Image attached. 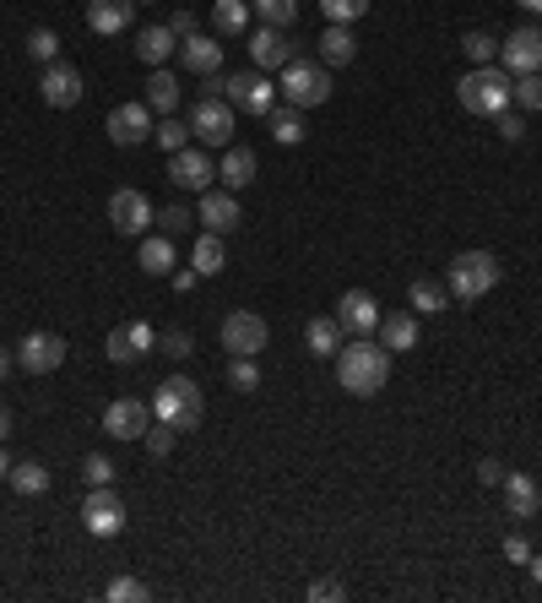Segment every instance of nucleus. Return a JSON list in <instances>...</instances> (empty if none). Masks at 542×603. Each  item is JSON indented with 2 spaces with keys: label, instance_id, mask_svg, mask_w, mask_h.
Returning <instances> with one entry per match:
<instances>
[{
  "label": "nucleus",
  "instance_id": "f257e3e1",
  "mask_svg": "<svg viewBox=\"0 0 542 603\" xmlns=\"http://www.w3.org/2000/svg\"><path fill=\"white\" fill-rule=\"evenodd\" d=\"M386 381H391V348H386V343L347 337V343L337 348V386H342V392H353V397H375Z\"/></svg>",
  "mask_w": 542,
  "mask_h": 603
},
{
  "label": "nucleus",
  "instance_id": "f03ea898",
  "mask_svg": "<svg viewBox=\"0 0 542 603\" xmlns=\"http://www.w3.org/2000/svg\"><path fill=\"white\" fill-rule=\"evenodd\" d=\"M510 71L505 66H472L461 82H456V98H461V109L467 115H483V120H494V115H505L510 109Z\"/></svg>",
  "mask_w": 542,
  "mask_h": 603
},
{
  "label": "nucleus",
  "instance_id": "7ed1b4c3",
  "mask_svg": "<svg viewBox=\"0 0 542 603\" xmlns=\"http://www.w3.org/2000/svg\"><path fill=\"white\" fill-rule=\"evenodd\" d=\"M276 93H282L293 109H320V104L331 98V66L293 55V60L282 66V82H276Z\"/></svg>",
  "mask_w": 542,
  "mask_h": 603
},
{
  "label": "nucleus",
  "instance_id": "20e7f679",
  "mask_svg": "<svg viewBox=\"0 0 542 603\" xmlns=\"http://www.w3.org/2000/svg\"><path fill=\"white\" fill-rule=\"evenodd\" d=\"M207 93H223V98H228L239 115H261V120L276 109V88H271V77H261V71H228V77H207Z\"/></svg>",
  "mask_w": 542,
  "mask_h": 603
},
{
  "label": "nucleus",
  "instance_id": "39448f33",
  "mask_svg": "<svg viewBox=\"0 0 542 603\" xmlns=\"http://www.w3.org/2000/svg\"><path fill=\"white\" fill-rule=\"evenodd\" d=\"M201 414H207L201 386L185 381V375H168V381L157 386V397H152V419H163V425H174V430H196Z\"/></svg>",
  "mask_w": 542,
  "mask_h": 603
},
{
  "label": "nucleus",
  "instance_id": "423d86ee",
  "mask_svg": "<svg viewBox=\"0 0 542 603\" xmlns=\"http://www.w3.org/2000/svg\"><path fill=\"white\" fill-rule=\"evenodd\" d=\"M494 283H499V256H488V251H461L445 278L450 300H483Z\"/></svg>",
  "mask_w": 542,
  "mask_h": 603
},
{
  "label": "nucleus",
  "instance_id": "0eeeda50",
  "mask_svg": "<svg viewBox=\"0 0 542 603\" xmlns=\"http://www.w3.org/2000/svg\"><path fill=\"white\" fill-rule=\"evenodd\" d=\"M234 104L223 98V93H207L196 109H190V131L207 142V148H234Z\"/></svg>",
  "mask_w": 542,
  "mask_h": 603
},
{
  "label": "nucleus",
  "instance_id": "6e6552de",
  "mask_svg": "<svg viewBox=\"0 0 542 603\" xmlns=\"http://www.w3.org/2000/svg\"><path fill=\"white\" fill-rule=\"evenodd\" d=\"M82 527H87L93 538H115V533L126 527V500H120L109 484H93L87 500H82Z\"/></svg>",
  "mask_w": 542,
  "mask_h": 603
},
{
  "label": "nucleus",
  "instance_id": "1a4fd4ad",
  "mask_svg": "<svg viewBox=\"0 0 542 603\" xmlns=\"http://www.w3.org/2000/svg\"><path fill=\"white\" fill-rule=\"evenodd\" d=\"M109 223L120 229V234H131V240H141L152 223H157V212H152V201H146V190H136V185H126V190H115L109 196Z\"/></svg>",
  "mask_w": 542,
  "mask_h": 603
},
{
  "label": "nucleus",
  "instance_id": "9d476101",
  "mask_svg": "<svg viewBox=\"0 0 542 603\" xmlns=\"http://www.w3.org/2000/svg\"><path fill=\"white\" fill-rule=\"evenodd\" d=\"M16 364H22L27 375L60 370V364H66V337H55V332H27V337L16 343Z\"/></svg>",
  "mask_w": 542,
  "mask_h": 603
},
{
  "label": "nucleus",
  "instance_id": "9b49d317",
  "mask_svg": "<svg viewBox=\"0 0 542 603\" xmlns=\"http://www.w3.org/2000/svg\"><path fill=\"white\" fill-rule=\"evenodd\" d=\"M109 142L115 148H141L157 126H152V109H146V98H136V104H120V109H109Z\"/></svg>",
  "mask_w": 542,
  "mask_h": 603
},
{
  "label": "nucleus",
  "instance_id": "f8f14e48",
  "mask_svg": "<svg viewBox=\"0 0 542 603\" xmlns=\"http://www.w3.org/2000/svg\"><path fill=\"white\" fill-rule=\"evenodd\" d=\"M146 425H152V403H141V397H115L104 408V436H115V441H141Z\"/></svg>",
  "mask_w": 542,
  "mask_h": 603
},
{
  "label": "nucleus",
  "instance_id": "ddd939ff",
  "mask_svg": "<svg viewBox=\"0 0 542 603\" xmlns=\"http://www.w3.org/2000/svg\"><path fill=\"white\" fill-rule=\"evenodd\" d=\"M267 321H261V315H256V310H234V315H223V348H228V353H250V359H256V353H261V348H267Z\"/></svg>",
  "mask_w": 542,
  "mask_h": 603
},
{
  "label": "nucleus",
  "instance_id": "4468645a",
  "mask_svg": "<svg viewBox=\"0 0 542 603\" xmlns=\"http://www.w3.org/2000/svg\"><path fill=\"white\" fill-rule=\"evenodd\" d=\"M38 98H44L49 109H76V104H82V71H76V66H66V60L44 66Z\"/></svg>",
  "mask_w": 542,
  "mask_h": 603
},
{
  "label": "nucleus",
  "instance_id": "2eb2a0df",
  "mask_svg": "<svg viewBox=\"0 0 542 603\" xmlns=\"http://www.w3.org/2000/svg\"><path fill=\"white\" fill-rule=\"evenodd\" d=\"M337 321H342L347 337H369V332L380 326V300H375L369 289H347V294L337 300Z\"/></svg>",
  "mask_w": 542,
  "mask_h": 603
},
{
  "label": "nucleus",
  "instance_id": "dca6fc26",
  "mask_svg": "<svg viewBox=\"0 0 542 603\" xmlns=\"http://www.w3.org/2000/svg\"><path fill=\"white\" fill-rule=\"evenodd\" d=\"M499 60L510 77H527V71H542V27H516L505 44H499Z\"/></svg>",
  "mask_w": 542,
  "mask_h": 603
},
{
  "label": "nucleus",
  "instance_id": "f3484780",
  "mask_svg": "<svg viewBox=\"0 0 542 603\" xmlns=\"http://www.w3.org/2000/svg\"><path fill=\"white\" fill-rule=\"evenodd\" d=\"M212 158L201 148H179V152H168V179L179 185V190H212Z\"/></svg>",
  "mask_w": 542,
  "mask_h": 603
},
{
  "label": "nucleus",
  "instance_id": "a211bd4d",
  "mask_svg": "<svg viewBox=\"0 0 542 603\" xmlns=\"http://www.w3.org/2000/svg\"><path fill=\"white\" fill-rule=\"evenodd\" d=\"M196 218L207 223V234H234L245 212H239L234 190H201V207H196Z\"/></svg>",
  "mask_w": 542,
  "mask_h": 603
},
{
  "label": "nucleus",
  "instance_id": "6ab92c4d",
  "mask_svg": "<svg viewBox=\"0 0 542 603\" xmlns=\"http://www.w3.org/2000/svg\"><path fill=\"white\" fill-rule=\"evenodd\" d=\"M505 511L516 517V522H532L542 511V489H538V478L532 473H505Z\"/></svg>",
  "mask_w": 542,
  "mask_h": 603
},
{
  "label": "nucleus",
  "instance_id": "aec40b11",
  "mask_svg": "<svg viewBox=\"0 0 542 603\" xmlns=\"http://www.w3.org/2000/svg\"><path fill=\"white\" fill-rule=\"evenodd\" d=\"M179 60H185V71H196V77H217V66H223V38L190 33V38L179 44Z\"/></svg>",
  "mask_w": 542,
  "mask_h": 603
},
{
  "label": "nucleus",
  "instance_id": "412c9836",
  "mask_svg": "<svg viewBox=\"0 0 542 603\" xmlns=\"http://www.w3.org/2000/svg\"><path fill=\"white\" fill-rule=\"evenodd\" d=\"M315 55H320V66H331V71H337V66H353V60H358V38L347 33V22H331V27L315 38Z\"/></svg>",
  "mask_w": 542,
  "mask_h": 603
},
{
  "label": "nucleus",
  "instance_id": "4be33fe9",
  "mask_svg": "<svg viewBox=\"0 0 542 603\" xmlns=\"http://www.w3.org/2000/svg\"><path fill=\"white\" fill-rule=\"evenodd\" d=\"M250 55H256V66H261V71H282L298 49L282 38V27H256V33H250Z\"/></svg>",
  "mask_w": 542,
  "mask_h": 603
},
{
  "label": "nucleus",
  "instance_id": "5701e85b",
  "mask_svg": "<svg viewBox=\"0 0 542 603\" xmlns=\"http://www.w3.org/2000/svg\"><path fill=\"white\" fill-rule=\"evenodd\" d=\"M136 16V0H87V27L98 33V38H109V33H126Z\"/></svg>",
  "mask_w": 542,
  "mask_h": 603
},
{
  "label": "nucleus",
  "instance_id": "b1692460",
  "mask_svg": "<svg viewBox=\"0 0 542 603\" xmlns=\"http://www.w3.org/2000/svg\"><path fill=\"white\" fill-rule=\"evenodd\" d=\"M136 55H141L146 66H168V60L179 55V38H174V27H168V22H157V27H141V38H136Z\"/></svg>",
  "mask_w": 542,
  "mask_h": 603
},
{
  "label": "nucleus",
  "instance_id": "393cba45",
  "mask_svg": "<svg viewBox=\"0 0 542 603\" xmlns=\"http://www.w3.org/2000/svg\"><path fill=\"white\" fill-rule=\"evenodd\" d=\"M375 332H380V343H386L391 353L417 348V315H406V310H391V315L380 310V326H375Z\"/></svg>",
  "mask_w": 542,
  "mask_h": 603
},
{
  "label": "nucleus",
  "instance_id": "a878e982",
  "mask_svg": "<svg viewBox=\"0 0 542 603\" xmlns=\"http://www.w3.org/2000/svg\"><path fill=\"white\" fill-rule=\"evenodd\" d=\"M146 109L152 115H174L179 109V77L168 66H152V77H146Z\"/></svg>",
  "mask_w": 542,
  "mask_h": 603
},
{
  "label": "nucleus",
  "instance_id": "bb28decb",
  "mask_svg": "<svg viewBox=\"0 0 542 603\" xmlns=\"http://www.w3.org/2000/svg\"><path fill=\"white\" fill-rule=\"evenodd\" d=\"M217 174H223V190H245V185H256V152L250 148H223Z\"/></svg>",
  "mask_w": 542,
  "mask_h": 603
},
{
  "label": "nucleus",
  "instance_id": "cd10ccee",
  "mask_svg": "<svg viewBox=\"0 0 542 603\" xmlns=\"http://www.w3.org/2000/svg\"><path fill=\"white\" fill-rule=\"evenodd\" d=\"M342 337H347V332H342V321H337V315H315V321L304 326V343H309V353H315V359L337 353V348H342Z\"/></svg>",
  "mask_w": 542,
  "mask_h": 603
},
{
  "label": "nucleus",
  "instance_id": "c85d7f7f",
  "mask_svg": "<svg viewBox=\"0 0 542 603\" xmlns=\"http://www.w3.org/2000/svg\"><path fill=\"white\" fill-rule=\"evenodd\" d=\"M190 267H196L201 278H217V272L228 267V251H223V234H201V240H196V251H190Z\"/></svg>",
  "mask_w": 542,
  "mask_h": 603
},
{
  "label": "nucleus",
  "instance_id": "c756f323",
  "mask_svg": "<svg viewBox=\"0 0 542 603\" xmlns=\"http://www.w3.org/2000/svg\"><path fill=\"white\" fill-rule=\"evenodd\" d=\"M141 272H146V278H168V272H174V240H168V234L141 240Z\"/></svg>",
  "mask_w": 542,
  "mask_h": 603
},
{
  "label": "nucleus",
  "instance_id": "7c9ffc66",
  "mask_svg": "<svg viewBox=\"0 0 542 603\" xmlns=\"http://www.w3.org/2000/svg\"><path fill=\"white\" fill-rule=\"evenodd\" d=\"M271 142H282V148H298L304 142V109H293V104H282V109H271Z\"/></svg>",
  "mask_w": 542,
  "mask_h": 603
},
{
  "label": "nucleus",
  "instance_id": "2f4dec72",
  "mask_svg": "<svg viewBox=\"0 0 542 603\" xmlns=\"http://www.w3.org/2000/svg\"><path fill=\"white\" fill-rule=\"evenodd\" d=\"M445 300H450V289H445V283H434V278H417V283L406 289V304H412L417 315H439Z\"/></svg>",
  "mask_w": 542,
  "mask_h": 603
},
{
  "label": "nucleus",
  "instance_id": "473e14b6",
  "mask_svg": "<svg viewBox=\"0 0 542 603\" xmlns=\"http://www.w3.org/2000/svg\"><path fill=\"white\" fill-rule=\"evenodd\" d=\"M5 478H11V489L27 495V500H33V495H49V473H44V462H16Z\"/></svg>",
  "mask_w": 542,
  "mask_h": 603
},
{
  "label": "nucleus",
  "instance_id": "72a5a7b5",
  "mask_svg": "<svg viewBox=\"0 0 542 603\" xmlns=\"http://www.w3.org/2000/svg\"><path fill=\"white\" fill-rule=\"evenodd\" d=\"M245 22H250V5H245V0H217V5H212V27H217L223 38L245 33Z\"/></svg>",
  "mask_w": 542,
  "mask_h": 603
},
{
  "label": "nucleus",
  "instance_id": "f704fd0d",
  "mask_svg": "<svg viewBox=\"0 0 542 603\" xmlns=\"http://www.w3.org/2000/svg\"><path fill=\"white\" fill-rule=\"evenodd\" d=\"M27 55H33L38 66H55V60H60V33H55V27H33V33H27Z\"/></svg>",
  "mask_w": 542,
  "mask_h": 603
},
{
  "label": "nucleus",
  "instance_id": "c9c22d12",
  "mask_svg": "<svg viewBox=\"0 0 542 603\" xmlns=\"http://www.w3.org/2000/svg\"><path fill=\"white\" fill-rule=\"evenodd\" d=\"M510 104L516 109H542V71H527L510 82Z\"/></svg>",
  "mask_w": 542,
  "mask_h": 603
},
{
  "label": "nucleus",
  "instance_id": "e433bc0d",
  "mask_svg": "<svg viewBox=\"0 0 542 603\" xmlns=\"http://www.w3.org/2000/svg\"><path fill=\"white\" fill-rule=\"evenodd\" d=\"M228 386H234V392H256V386H261V370H256L250 353H234V359H228Z\"/></svg>",
  "mask_w": 542,
  "mask_h": 603
},
{
  "label": "nucleus",
  "instance_id": "4c0bfd02",
  "mask_svg": "<svg viewBox=\"0 0 542 603\" xmlns=\"http://www.w3.org/2000/svg\"><path fill=\"white\" fill-rule=\"evenodd\" d=\"M256 16H261V27H293L298 0H256Z\"/></svg>",
  "mask_w": 542,
  "mask_h": 603
},
{
  "label": "nucleus",
  "instance_id": "58836bf2",
  "mask_svg": "<svg viewBox=\"0 0 542 603\" xmlns=\"http://www.w3.org/2000/svg\"><path fill=\"white\" fill-rule=\"evenodd\" d=\"M461 49H467L472 66H494V60H499V38H488V33H467Z\"/></svg>",
  "mask_w": 542,
  "mask_h": 603
},
{
  "label": "nucleus",
  "instance_id": "ea45409f",
  "mask_svg": "<svg viewBox=\"0 0 542 603\" xmlns=\"http://www.w3.org/2000/svg\"><path fill=\"white\" fill-rule=\"evenodd\" d=\"M104 599L109 603H136V599H146V582H141V577H115V582L104 588Z\"/></svg>",
  "mask_w": 542,
  "mask_h": 603
},
{
  "label": "nucleus",
  "instance_id": "a19ab883",
  "mask_svg": "<svg viewBox=\"0 0 542 603\" xmlns=\"http://www.w3.org/2000/svg\"><path fill=\"white\" fill-rule=\"evenodd\" d=\"M104 348H109V359H115V364H136V359H141V353H136V343L126 337V326H115V332L104 337Z\"/></svg>",
  "mask_w": 542,
  "mask_h": 603
},
{
  "label": "nucleus",
  "instance_id": "79ce46f5",
  "mask_svg": "<svg viewBox=\"0 0 542 603\" xmlns=\"http://www.w3.org/2000/svg\"><path fill=\"white\" fill-rule=\"evenodd\" d=\"M157 229H163L168 240H179V234L190 229V212H185V201H174V207H163V212H157Z\"/></svg>",
  "mask_w": 542,
  "mask_h": 603
},
{
  "label": "nucleus",
  "instance_id": "37998d69",
  "mask_svg": "<svg viewBox=\"0 0 542 603\" xmlns=\"http://www.w3.org/2000/svg\"><path fill=\"white\" fill-rule=\"evenodd\" d=\"M320 11H326L331 22H358V16L369 11V0H320Z\"/></svg>",
  "mask_w": 542,
  "mask_h": 603
},
{
  "label": "nucleus",
  "instance_id": "c03bdc74",
  "mask_svg": "<svg viewBox=\"0 0 542 603\" xmlns=\"http://www.w3.org/2000/svg\"><path fill=\"white\" fill-rule=\"evenodd\" d=\"M174 436H179V430H174V425H163V419H157V425H146V452L168 456V452H174Z\"/></svg>",
  "mask_w": 542,
  "mask_h": 603
},
{
  "label": "nucleus",
  "instance_id": "a18cd8bd",
  "mask_svg": "<svg viewBox=\"0 0 542 603\" xmlns=\"http://www.w3.org/2000/svg\"><path fill=\"white\" fill-rule=\"evenodd\" d=\"M157 348H163L168 359H190V353H196V337H190V332H163Z\"/></svg>",
  "mask_w": 542,
  "mask_h": 603
},
{
  "label": "nucleus",
  "instance_id": "49530a36",
  "mask_svg": "<svg viewBox=\"0 0 542 603\" xmlns=\"http://www.w3.org/2000/svg\"><path fill=\"white\" fill-rule=\"evenodd\" d=\"M82 478H87V489H93V484H109V478H115V462L93 452L87 462H82Z\"/></svg>",
  "mask_w": 542,
  "mask_h": 603
},
{
  "label": "nucleus",
  "instance_id": "de8ad7c7",
  "mask_svg": "<svg viewBox=\"0 0 542 603\" xmlns=\"http://www.w3.org/2000/svg\"><path fill=\"white\" fill-rule=\"evenodd\" d=\"M152 137H157V142H163V148H168V152H179V148H185V137H190V131H185L179 120H163V126H157Z\"/></svg>",
  "mask_w": 542,
  "mask_h": 603
},
{
  "label": "nucleus",
  "instance_id": "09e8293b",
  "mask_svg": "<svg viewBox=\"0 0 542 603\" xmlns=\"http://www.w3.org/2000/svg\"><path fill=\"white\" fill-rule=\"evenodd\" d=\"M478 484H483V489H499V484H505V467H499L494 456H483V462H478Z\"/></svg>",
  "mask_w": 542,
  "mask_h": 603
},
{
  "label": "nucleus",
  "instance_id": "8fccbe9b",
  "mask_svg": "<svg viewBox=\"0 0 542 603\" xmlns=\"http://www.w3.org/2000/svg\"><path fill=\"white\" fill-rule=\"evenodd\" d=\"M505 560H510V566H527V560H532V544H527L521 533H510V538H505Z\"/></svg>",
  "mask_w": 542,
  "mask_h": 603
},
{
  "label": "nucleus",
  "instance_id": "3c124183",
  "mask_svg": "<svg viewBox=\"0 0 542 603\" xmlns=\"http://www.w3.org/2000/svg\"><path fill=\"white\" fill-rule=\"evenodd\" d=\"M342 593H347V588H342V582H331V577H320V582H309V599H320V603H337V599H342Z\"/></svg>",
  "mask_w": 542,
  "mask_h": 603
},
{
  "label": "nucleus",
  "instance_id": "603ef678",
  "mask_svg": "<svg viewBox=\"0 0 542 603\" xmlns=\"http://www.w3.org/2000/svg\"><path fill=\"white\" fill-rule=\"evenodd\" d=\"M494 120H499V137H505V142H521V137H527L521 115H510V109H505V115H494Z\"/></svg>",
  "mask_w": 542,
  "mask_h": 603
},
{
  "label": "nucleus",
  "instance_id": "864d4df0",
  "mask_svg": "<svg viewBox=\"0 0 542 603\" xmlns=\"http://www.w3.org/2000/svg\"><path fill=\"white\" fill-rule=\"evenodd\" d=\"M168 278H174V289H179V294H196V283H201V272H196V267H174Z\"/></svg>",
  "mask_w": 542,
  "mask_h": 603
},
{
  "label": "nucleus",
  "instance_id": "5fc2aeb1",
  "mask_svg": "<svg viewBox=\"0 0 542 603\" xmlns=\"http://www.w3.org/2000/svg\"><path fill=\"white\" fill-rule=\"evenodd\" d=\"M168 27H174V38H190V33H196V11H174Z\"/></svg>",
  "mask_w": 542,
  "mask_h": 603
},
{
  "label": "nucleus",
  "instance_id": "6e6d98bb",
  "mask_svg": "<svg viewBox=\"0 0 542 603\" xmlns=\"http://www.w3.org/2000/svg\"><path fill=\"white\" fill-rule=\"evenodd\" d=\"M11 359H16V353H11V348H0V381L11 375Z\"/></svg>",
  "mask_w": 542,
  "mask_h": 603
},
{
  "label": "nucleus",
  "instance_id": "4d7b16f0",
  "mask_svg": "<svg viewBox=\"0 0 542 603\" xmlns=\"http://www.w3.org/2000/svg\"><path fill=\"white\" fill-rule=\"evenodd\" d=\"M0 436H11V408L0 403Z\"/></svg>",
  "mask_w": 542,
  "mask_h": 603
},
{
  "label": "nucleus",
  "instance_id": "13d9d810",
  "mask_svg": "<svg viewBox=\"0 0 542 603\" xmlns=\"http://www.w3.org/2000/svg\"><path fill=\"white\" fill-rule=\"evenodd\" d=\"M527 571H532V582H542V555H532V560H527Z\"/></svg>",
  "mask_w": 542,
  "mask_h": 603
},
{
  "label": "nucleus",
  "instance_id": "bf43d9fd",
  "mask_svg": "<svg viewBox=\"0 0 542 603\" xmlns=\"http://www.w3.org/2000/svg\"><path fill=\"white\" fill-rule=\"evenodd\" d=\"M521 11H532V16H542V0H516Z\"/></svg>",
  "mask_w": 542,
  "mask_h": 603
},
{
  "label": "nucleus",
  "instance_id": "052dcab7",
  "mask_svg": "<svg viewBox=\"0 0 542 603\" xmlns=\"http://www.w3.org/2000/svg\"><path fill=\"white\" fill-rule=\"evenodd\" d=\"M5 473H11V462H5V452H0V478H5Z\"/></svg>",
  "mask_w": 542,
  "mask_h": 603
},
{
  "label": "nucleus",
  "instance_id": "680f3d73",
  "mask_svg": "<svg viewBox=\"0 0 542 603\" xmlns=\"http://www.w3.org/2000/svg\"><path fill=\"white\" fill-rule=\"evenodd\" d=\"M141 5H146V0H141Z\"/></svg>",
  "mask_w": 542,
  "mask_h": 603
}]
</instances>
